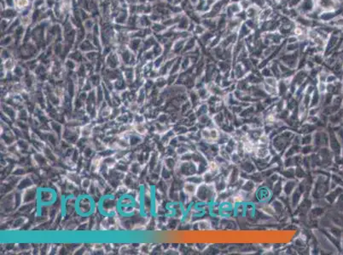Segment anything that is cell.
<instances>
[{
  "label": "cell",
  "mask_w": 343,
  "mask_h": 255,
  "mask_svg": "<svg viewBox=\"0 0 343 255\" xmlns=\"http://www.w3.org/2000/svg\"><path fill=\"white\" fill-rule=\"evenodd\" d=\"M9 20H6V19H3V21H2V22H1V27H2V30L3 31H4L6 28H8L9 26Z\"/></svg>",
  "instance_id": "32"
},
{
  "label": "cell",
  "mask_w": 343,
  "mask_h": 255,
  "mask_svg": "<svg viewBox=\"0 0 343 255\" xmlns=\"http://www.w3.org/2000/svg\"><path fill=\"white\" fill-rule=\"evenodd\" d=\"M65 65H66V67H67L68 69H69V70H74L75 67H76V62L73 61V60L69 59V60H68V61H66Z\"/></svg>",
  "instance_id": "27"
},
{
  "label": "cell",
  "mask_w": 343,
  "mask_h": 255,
  "mask_svg": "<svg viewBox=\"0 0 343 255\" xmlns=\"http://www.w3.org/2000/svg\"><path fill=\"white\" fill-rule=\"evenodd\" d=\"M135 71L132 66H126L123 71V76H124V79L127 83H133L134 78H135Z\"/></svg>",
  "instance_id": "5"
},
{
  "label": "cell",
  "mask_w": 343,
  "mask_h": 255,
  "mask_svg": "<svg viewBox=\"0 0 343 255\" xmlns=\"http://www.w3.org/2000/svg\"><path fill=\"white\" fill-rule=\"evenodd\" d=\"M38 191L37 188L34 186L28 188L27 190L22 191V200L23 203H32L34 202L35 199L37 198Z\"/></svg>",
  "instance_id": "1"
},
{
  "label": "cell",
  "mask_w": 343,
  "mask_h": 255,
  "mask_svg": "<svg viewBox=\"0 0 343 255\" xmlns=\"http://www.w3.org/2000/svg\"><path fill=\"white\" fill-rule=\"evenodd\" d=\"M69 58L71 59V60H73L75 62H80L84 57H83V55H82V54L80 52L74 51V52H72L71 54H69Z\"/></svg>",
  "instance_id": "17"
},
{
  "label": "cell",
  "mask_w": 343,
  "mask_h": 255,
  "mask_svg": "<svg viewBox=\"0 0 343 255\" xmlns=\"http://www.w3.org/2000/svg\"><path fill=\"white\" fill-rule=\"evenodd\" d=\"M49 128H50L53 131V133L56 134L59 138H60L61 136H63L64 128H63V126L61 123H59L58 122L51 121L50 123H49Z\"/></svg>",
  "instance_id": "6"
},
{
  "label": "cell",
  "mask_w": 343,
  "mask_h": 255,
  "mask_svg": "<svg viewBox=\"0 0 343 255\" xmlns=\"http://www.w3.org/2000/svg\"><path fill=\"white\" fill-rule=\"evenodd\" d=\"M2 16H3V19L10 20V19L14 18L15 16H16V11L14 10V9H11V8H8V9H4V10L2 12Z\"/></svg>",
  "instance_id": "14"
},
{
  "label": "cell",
  "mask_w": 343,
  "mask_h": 255,
  "mask_svg": "<svg viewBox=\"0 0 343 255\" xmlns=\"http://www.w3.org/2000/svg\"><path fill=\"white\" fill-rule=\"evenodd\" d=\"M93 131H94V128L92 126V124H91V123L84 124V126L80 128V136L89 138L91 136Z\"/></svg>",
  "instance_id": "8"
},
{
  "label": "cell",
  "mask_w": 343,
  "mask_h": 255,
  "mask_svg": "<svg viewBox=\"0 0 343 255\" xmlns=\"http://www.w3.org/2000/svg\"><path fill=\"white\" fill-rule=\"evenodd\" d=\"M28 111L27 110V109H25V108H23V109H21L20 110V111L17 113V118L19 119V120H22V121H24L25 119H28Z\"/></svg>",
  "instance_id": "20"
},
{
  "label": "cell",
  "mask_w": 343,
  "mask_h": 255,
  "mask_svg": "<svg viewBox=\"0 0 343 255\" xmlns=\"http://www.w3.org/2000/svg\"><path fill=\"white\" fill-rule=\"evenodd\" d=\"M149 2H155L156 0H148Z\"/></svg>",
  "instance_id": "38"
},
{
  "label": "cell",
  "mask_w": 343,
  "mask_h": 255,
  "mask_svg": "<svg viewBox=\"0 0 343 255\" xmlns=\"http://www.w3.org/2000/svg\"><path fill=\"white\" fill-rule=\"evenodd\" d=\"M46 3H47V6H48L49 8H51V7L53 6V4L55 3V1H54V0H47Z\"/></svg>",
  "instance_id": "35"
},
{
  "label": "cell",
  "mask_w": 343,
  "mask_h": 255,
  "mask_svg": "<svg viewBox=\"0 0 343 255\" xmlns=\"http://www.w3.org/2000/svg\"><path fill=\"white\" fill-rule=\"evenodd\" d=\"M142 135L137 134L135 132V134H131L128 137L129 140V143H130V146L132 147H135L138 146L142 141H143V138L141 137Z\"/></svg>",
  "instance_id": "10"
},
{
  "label": "cell",
  "mask_w": 343,
  "mask_h": 255,
  "mask_svg": "<svg viewBox=\"0 0 343 255\" xmlns=\"http://www.w3.org/2000/svg\"><path fill=\"white\" fill-rule=\"evenodd\" d=\"M94 26H95V25H94V23H93V21H92L91 20L85 21V29L88 30V31H91V29H93Z\"/></svg>",
  "instance_id": "30"
},
{
  "label": "cell",
  "mask_w": 343,
  "mask_h": 255,
  "mask_svg": "<svg viewBox=\"0 0 343 255\" xmlns=\"http://www.w3.org/2000/svg\"><path fill=\"white\" fill-rule=\"evenodd\" d=\"M12 174L18 176V177H23L26 174L25 168L22 167H17V168H14V170L12 171Z\"/></svg>",
  "instance_id": "21"
},
{
  "label": "cell",
  "mask_w": 343,
  "mask_h": 255,
  "mask_svg": "<svg viewBox=\"0 0 343 255\" xmlns=\"http://www.w3.org/2000/svg\"><path fill=\"white\" fill-rule=\"evenodd\" d=\"M3 114L9 118L10 120H14L17 117V113L15 109H14L13 107L9 106V105H3Z\"/></svg>",
  "instance_id": "11"
},
{
  "label": "cell",
  "mask_w": 343,
  "mask_h": 255,
  "mask_svg": "<svg viewBox=\"0 0 343 255\" xmlns=\"http://www.w3.org/2000/svg\"><path fill=\"white\" fill-rule=\"evenodd\" d=\"M155 43V39L152 37H148L145 41H144V46H143V49L144 50H148L149 48H151Z\"/></svg>",
  "instance_id": "22"
},
{
  "label": "cell",
  "mask_w": 343,
  "mask_h": 255,
  "mask_svg": "<svg viewBox=\"0 0 343 255\" xmlns=\"http://www.w3.org/2000/svg\"><path fill=\"white\" fill-rule=\"evenodd\" d=\"M14 75H15V77H22V76H23L22 68H21V67H19V66L15 67V69H14Z\"/></svg>",
  "instance_id": "31"
},
{
  "label": "cell",
  "mask_w": 343,
  "mask_h": 255,
  "mask_svg": "<svg viewBox=\"0 0 343 255\" xmlns=\"http://www.w3.org/2000/svg\"><path fill=\"white\" fill-rule=\"evenodd\" d=\"M26 222H27V219H26V218H24V217H19V218H17V219H15V220H14L12 226H13V228L18 229V228L23 226V225L26 224Z\"/></svg>",
  "instance_id": "18"
},
{
  "label": "cell",
  "mask_w": 343,
  "mask_h": 255,
  "mask_svg": "<svg viewBox=\"0 0 343 255\" xmlns=\"http://www.w3.org/2000/svg\"><path fill=\"white\" fill-rule=\"evenodd\" d=\"M90 81H91V84H92L94 87H98V86H99V84H100V81H101V79H100V77H99V75H97V74H95V75H92V76L91 77V78H90Z\"/></svg>",
  "instance_id": "24"
},
{
  "label": "cell",
  "mask_w": 343,
  "mask_h": 255,
  "mask_svg": "<svg viewBox=\"0 0 343 255\" xmlns=\"http://www.w3.org/2000/svg\"><path fill=\"white\" fill-rule=\"evenodd\" d=\"M5 3H6V5H7L9 8H11V7H13V6H14V4L15 3V0H5Z\"/></svg>",
  "instance_id": "34"
},
{
  "label": "cell",
  "mask_w": 343,
  "mask_h": 255,
  "mask_svg": "<svg viewBox=\"0 0 343 255\" xmlns=\"http://www.w3.org/2000/svg\"><path fill=\"white\" fill-rule=\"evenodd\" d=\"M126 3H128L130 4H134L137 2H138V0H126Z\"/></svg>",
  "instance_id": "36"
},
{
  "label": "cell",
  "mask_w": 343,
  "mask_h": 255,
  "mask_svg": "<svg viewBox=\"0 0 343 255\" xmlns=\"http://www.w3.org/2000/svg\"><path fill=\"white\" fill-rule=\"evenodd\" d=\"M137 102L139 105H142L145 102L146 99V90L144 88H140L137 94Z\"/></svg>",
  "instance_id": "15"
},
{
  "label": "cell",
  "mask_w": 343,
  "mask_h": 255,
  "mask_svg": "<svg viewBox=\"0 0 343 255\" xmlns=\"http://www.w3.org/2000/svg\"><path fill=\"white\" fill-rule=\"evenodd\" d=\"M141 43H142L141 39H139L138 37H135V38H133L132 40H131V42H130V43H129V49H130L133 53H136L137 51H138V49H140Z\"/></svg>",
  "instance_id": "13"
},
{
  "label": "cell",
  "mask_w": 343,
  "mask_h": 255,
  "mask_svg": "<svg viewBox=\"0 0 343 255\" xmlns=\"http://www.w3.org/2000/svg\"><path fill=\"white\" fill-rule=\"evenodd\" d=\"M140 27H150L152 26V22H151V19H149L148 16L146 15H143L140 19H138V24Z\"/></svg>",
  "instance_id": "16"
},
{
  "label": "cell",
  "mask_w": 343,
  "mask_h": 255,
  "mask_svg": "<svg viewBox=\"0 0 343 255\" xmlns=\"http://www.w3.org/2000/svg\"><path fill=\"white\" fill-rule=\"evenodd\" d=\"M9 52L7 50V49H3V52H2V58L3 59H4V60H8V59H9Z\"/></svg>",
  "instance_id": "33"
},
{
  "label": "cell",
  "mask_w": 343,
  "mask_h": 255,
  "mask_svg": "<svg viewBox=\"0 0 343 255\" xmlns=\"http://www.w3.org/2000/svg\"><path fill=\"white\" fill-rule=\"evenodd\" d=\"M15 61H14L13 60L8 59V60H6V61H4V63H3V68H4L6 71H12V70L15 69Z\"/></svg>",
  "instance_id": "19"
},
{
  "label": "cell",
  "mask_w": 343,
  "mask_h": 255,
  "mask_svg": "<svg viewBox=\"0 0 343 255\" xmlns=\"http://www.w3.org/2000/svg\"><path fill=\"white\" fill-rule=\"evenodd\" d=\"M151 29H152L153 31H155V32H158L162 31V30L164 29V27H163L162 25H161V24L155 23V24H153V25L151 26Z\"/></svg>",
  "instance_id": "28"
},
{
  "label": "cell",
  "mask_w": 343,
  "mask_h": 255,
  "mask_svg": "<svg viewBox=\"0 0 343 255\" xmlns=\"http://www.w3.org/2000/svg\"><path fill=\"white\" fill-rule=\"evenodd\" d=\"M143 166L137 161H133L130 163V167H129V171L132 174L135 175L138 177V175L140 174L142 169H143Z\"/></svg>",
  "instance_id": "7"
},
{
  "label": "cell",
  "mask_w": 343,
  "mask_h": 255,
  "mask_svg": "<svg viewBox=\"0 0 343 255\" xmlns=\"http://www.w3.org/2000/svg\"><path fill=\"white\" fill-rule=\"evenodd\" d=\"M29 4V0H17L15 2V5L19 9H25L28 6Z\"/></svg>",
  "instance_id": "26"
},
{
  "label": "cell",
  "mask_w": 343,
  "mask_h": 255,
  "mask_svg": "<svg viewBox=\"0 0 343 255\" xmlns=\"http://www.w3.org/2000/svg\"><path fill=\"white\" fill-rule=\"evenodd\" d=\"M120 58L122 62L126 66H132L135 63V56L131 51V49H124L120 52Z\"/></svg>",
  "instance_id": "2"
},
{
  "label": "cell",
  "mask_w": 343,
  "mask_h": 255,
  "mask_svg": "<svg viewBox=\"0 0 343 255\" xmlns=\"http://www.w3.org/2000/svg\"><path fill=\"white\" fill-rule=\"evenodd\" d=\"M91 183H92V181H91L89 178H84V179H82V180H81L80 186H81V187H82L83 189H85V190L87 191V190L89 189V187L91 186Z\"/></svg>",
  "instance_id": "23"
},
{
  "label": "cell",
  "mask_w": 343,
  "mask_h": 255,
  "mask_svg": "<svg viewBox=\"0 0 343 255\" xmlns=\"http://www.w3.org/2000/svg\"><path fill=\"white\" fill-rule=\"evenodd\" d=\"M120 63L119 55L115 53H109L106 57V65L108 69H117Z\"/></svg>",
  "instance_id": "3"
},
{
  "label": "cell",
  "mask_w": 343,
  "mask_h": 255,
  "mask_svg": "<svg viewBox=\"0 0 343 255\" xmlns=\"http://www.w3.org/2000/svg\"><path fill=\"white\" fill-rule=\"evenodd\" d=\"M126 125H122V128H126ZM122 131H123V133H124V132H125V133H126V131H127V129H123V130H122Z\"/></svg>",
  "instance_id": "37"
},
{
  "label": "cell",
  "mask_w": 343,
  "mask_h": 255,
  "mask_svg": "<svg viewBox=\"0 0 343 255\" xmlns=\"http://www.w3.org/2000/svg\"><path fill=\"white\" fill-rule=\"evenodd\" d=\"M12 43V37L11 36H7L6 37H4L2 42H1V45L3 46H7L8 44H10Z\"/></svg>",
  "instance_id": "29"
},
{
  "label": "cell",
  "mask_w": 343,
  "mask_h": 255,
  "mask_svg": "<svg viewBox=\"0 0 343 255\" xmlns=\"http://www.w3.org/2000/svg\"><path fill=\"white\" fill-rule=\"evenodd\" d=\"M85 57L87 58V60L89 61H95L97 60V58H98V53L94 52V50L87 52V54L85 55Z\"/></svg>",
  "instance_id": "25"
},
{
  "label": "cell",
  "mask_w": 343,
  "mask_h": 255,
  "mask_svg": "<svg viewBox=\"0 0 343 255\" xmlns=\"http://www.w3.org/2000/svg\"><path fill=\"white\" fill-rule=\"evenodd\" d=\"M33 186H34V181H33L32 177H29V176H23V177L20 180V181H19V183H18V185H17V186H16V190L23 191H25V190H27L28 188Z\"/></svg>",
  "instance_id": "4"
},
{
  "label": "cell",
  "mask_w": 343,
  "mask_h": 255,
  "mask_svg": "<svg viewBox=\"0 0 343 255\" xmlns=\"http://www.w3.org/2000/svg\"><path fill=\"white\" fill-rule=\"evenodd\" d=\"M67 178H68V180H69L70 182H72V183H73L74 185H80V183H81V180H82V179L80 178V176L77 174V173H75V172H70V173H69L68 174V175H67Z\"/></svg>",
  "instance_id": "12"
},
{
  "label": "cell",
  "mask_w": 343,
  "mask_h": 255,
  "mask_svg": "<svg viewBox=\"0 0 343 255\" xmlns=\"http://www.w3.org/2000/svg\"><path fill=\"white\" fill-rule=\"evenodd\" d=\"M95 49H96V48H95V45L93 44V43L91 42V41L88 40V39L84 40V41L81 42L80 44H79V49H80L81 51H84V52L93 51V50H95Z\"/></svg>",
  "instance_id": "9"
}]
</instances>
